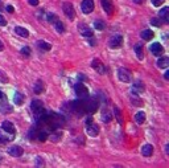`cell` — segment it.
Here are the masks:
<instances>
[{
  "label": "cell",
  "mask_w": 169,
  "mask_h": 168,
  "mask_svg": "<svg viewBox=\"0 0 169 168\" xmlns=\"http://www.w3.org/2000/svg\"><path fill=\"white\" fill-rule=\"evenodd\" d=\"M31 110H32V113L36 115V118H38L41 114H44L42 102L40 101V99H34V101H32V103H31Z\"/></svg>",
  "instance_id": "1"
},
{
  "label": "cell",
  "mask_w": 169,
  "mask_h": 168,
  "mask_svg": "<svg viewBox=\"0 0 169 168\" xmlns=\"http://www.w3.org/2000/svg\"><path fill=\"white\" fill-rule=\"evenodd\" d=\"M74 90H75V94H77V97L79 99H84V98H87V95H88V90H87V87L83 85V83H77V85L74 86Z\"/></svg>",
  "instance_id": "2"
},
{
  "label": "cell",
  "mask_w": 169,
  "mask_h": 168,
  "mask_svg": "<svg viewBox=\"0 0 169 168\" xmlns=\"http://www.w3.org/2000/svg\"><path fill=\"white\" fill-rule=\"evenodd\" d=\"M62 9H63V13H65L67 17H69V20H74L75 19V11H74V7L73 4L66 2L62 4Z\"/></svg>",
  "instance_id": "3"
},
{
  "label": "cell",
  "mask_w": 169,
  "mask_h": 168,
  "mask_svg": "<svg viewBox=\"0 0 169 168\" xmlns=\"http://www.w3.org/2000/svg\"><path fill=\"white\" fill-rule=\"evenodd\" d=\"M118 77L119 79L122 82H131V79H132V74H131V71L130 70H127L126 68H120V69L118 70Z\"/></svg>",
  "instance_id": "4"
},
{
  "label": "cell",
  "mask_w": 169,
  "mask_h": 168,
  "mask_svg": "<svg viewBox=\"0 0 169 168\" xmlns=\"http://www.w3.org/2000/svg\"><path fill=\"white\" fill-rule=\"evenodd\" d=\"M123 45V37L120 35H114L112 37L110 38V46L112 49H118Z\"/></svg>",
  "instance_id": "5"
},
{
  "label": "cell",
  "mask_w": 169,
  "mask_h": 168,
  "mask_svg": "<svg viewBox=\"0 0 169 168\" xmlns=\"http://www.w3.org/2000/svg\"><path fill=\"white\" fill-rule=\"evenodd\" d=\"M81 9L83 13H91L94 11V2L92 0H83L82 4H81Z\"/></svg>",
  "instance_id": "6"
},
{
  "label": "cell",
  "mask_w": 169,
  "mask_h": 168,
  "mask_svg": "<svg viewBox=\"0 0 169 168\" xmlns=\"http://www.w3.org/2000/svg\"><path fill=\"white\" fill-rule=\"evenodd\" d=\"M86 131H87V134L90 135V137H98L99 135V126L98 125H95V123H87L86 125Z\"/></svg>",
  "instance_id": "7"
},
{
  "label": "cell",
  "mask_w": 169,
  "mask_h": 168,
  "mask_svg": "<svg viewBox=\"0 0 169 168\" xmlns=\"http://www.w3.org/2000/svg\"><path fill=\"white\" fill-rule=\"evenodd\" d=\"M100 3H102V8H103V11L106 12V13L108 16H111L112 13H114V4H112L111 0H100Z\"/></svg>",
  "instance_id": "8"
},
{
  "label": "cell",
  "mask_w": 169,
  "mask_h": 168,
  "mask_svg": "<svg viewBox=\"0 0 169 168\" xmlns=\"http://www.w3.org/2000/svg\"><path fill=\"white\" fill-rule=\"evenodd\" d=\"M99 107V102L96 98H90L87 99V103H86V109L88 110V113H95Z\"/></svg>",
  "instance_id": "9"
},
{
  "label": "cell",
  "mask_w": 169,
  "mask_h": 168,
  "mask_svg": "<svg viewBox=\"0 0 169 168\" xmlns=\"http://www.w3.org/2000/svg\"><path fill=\"white\" fill-rule=\"evenodd\" d=\"M149 49H151V53L153 56H156V57H160V56L164 53V48H163L161 44H159V42H153L149 46Z\"/></svg>",
  "instance_id": "10"
},
{
  "label": "cell",
  "mask_w": 169,
  "mask_h": 168,
  "mask_svg": "<svg viewBox=\"0 0 169 168\" xmlns=\"http://www.w3.org/2000/svg\"><path fill=\"white\" fill-rule=\"evenodd\" d=\"M91 66H92V69L96 70L99 74H104V73H106V66H104L103 64L99 61V60H94V61L91 62Z\"/></svg>",
  "instance_id": "11"
},
{
  "label": "cell",
  "mask_w": 169,
  "mask_h": 168,
  "mask_svg": "<svg viewBox=\"0 0 169 168\" xmlns=\"http://www.w3.org/2000/svg\"><path fill=\"white\" fill-rule=\"evenodd\" d=\"M23 148L20 146H11L9 148H8V154L11 155V156H13V158H19V156H21L23 155Z\"/></svg>",
  "instance_id": "12"
},
{
  "label": "cell",
  "mask_w": 169,
  "mask_h": 168,
  "mask_svg": "<svg viewBox=\"0 0 169 168\" xmlns=\"http://www.w3.org/2000/svg\"><path fill=\"white\" fill-rule=\"evenodd\" d=\"M2 129H3V131H5L7 134H11V135H15V133H16V129H15L13 123H11V122H8V121L3 122Z\"/></svg>",
  "instance_id": "13"
},
{
  "label": "cell",
  "mask_w": 169,
  "mask_h": 168,
  "mask_svg": "<svg viewBox=\"0 0 169 168\" xmlns=\"http://www.w3.org/2000/svg\"><path fill=\"white\" fill-rule=\"evenodd\" d=\"M159 19L165 24L169 23V8L168 7H164L163 9L159 12Z\"/></svg>",
  "instance_id": "14"
},
{
  "label": "cell",
  "mask_w": 169,
  "mask_h": 168,
  "mask_svg": "<svg viewBox=\"0 0 169 168\" xmlns=\"http://www.w3.org/2000/svg\"><path fill=\"white\" fill-rule=\"evenodd\" d=\"M79 32H81V35L83 36V37H87V38H90V37H92V31L90 29V28H87L86 25H83V24H79Z\"/></svg>",
  "instance_id": "15"
},
{
  "label": "cell",
  "mask_w": 169,
  "mask_h": 168,
  "mask_svg": "<svg viewBox=\"0 0 169 168\" xmlns=\"http://www.w3.org/2000/svg\"><path fill=\"white\" fill-rule=\"evenodd\" d=\"M152 154H153V147H152L151 144H146L142 147V155L146 158H149L152 156Z\"/></svg>",
  "instance_id": "16"
},
{
  "label": "cell",
  "mask_w": 169,
  "mask_h": 168,
  "mask_svg": "<svg viewBox=\"0 0 169 168\" xmlns=\"http://www.w3.org/2000/svg\"><path fill=\"white\" fill-rule=\"evenodd\" d=\"M144 91V85L140 81H136L132 86V93L134 94H139V93H143Z\"/></svg>",
  "instance_id": "17"
},
{
  "label": "cell",
  "mask_w": 169,
  "mask_h": 168,
  "mask_svg": "<svg viewBox=\"0 0 169 168\" xmlns=\"http://www.w3.org/2000/svg\"><path fill=\"white\" fill-rule=\"evenodd\" d=\"M157 66H159V69H168V68H169V58H168V57H161V58H159Z\"/></svg>",
  "instance_id": "18"
},
{
  "label": "cell",
  "mask_w": 169,
  "mask_h": 168,
  "mask_svg": "<svg viewBox=\"0 0 169 168\" xmlns=\"http://www.w3.org/2000/svg\"><path fill=\"white\" fill-rule=\"evenodd\" d=\"M140 36H142L143 40H146V41H149V40L153 38V32H152L151 29H144L142 33H140Z\"/></svg>",
  "instance_id": "19"
},
{
  "label": "cell",
  "mask_w": 169,
  "mask_h": 168,
  "mask_svg": "<svg viewBox=\"0 0 169 168\" xmlns=\"http://www.w3.org/2000/svg\"><path fill=\"white\" fill-rule=\"evenodd\" d=\"M15 32H16V33H17L19 36L24 37V38L29 37V32H28L25 28H23V27H16V28H15Z\"/></svg>",
  "instance_id": "20"
},
{
  "label": "cell",
  "mask_w": 169,
  "mask_h": 168,
  "mask_svg": "<svg viewBox=\"0 0 169 168\" xmlns=\"http://www.w3.org/2000/svg\"><path fill=\"white\" fill-rule=\"evenodd\" d=\"M135 53H136V56H138L139 60H143V58H144L143 45H142V44H136V45H135Z\"/></svg>",
  "instance_id": "21"
},
{
  "label": "cell",
  "mask_w": 169,
  "mask_h": 168,
  "mask_svg": "<svg viewBox=\"0 0 169 168\" xmlns=\"http://www.w3.org/2000/svg\"><path fill=\"white\" fill-rule=\"evenodd\" d=\"M144 121H146V114H144L143 111H139V113L135 115V122L138 123V125H143Z\"/></svg>",
  "instance_id": "22"
},
{
  "label": "cell",
  "mask_w": 169,
  "mask_h": 168,
  "mask_svg": "<svg viewBox=\"0 0 169 168\" xmlns=\"http://www.w3.org/2000/svg\"><path fill=\"white\" fill-rule=\"evenodd\" d=\"M24 99H25V97H24V94L19 93V91L15 94V97H13L15 103H16V105H19V106H20V105H23V103H24Z\"/></svg>",
  "instance_id": "23"
},
{
  "label": "cell",
  "mask_w": 169,
  "mask_h": 168,
  "mask_svg": "<svg viewBox=\"0 0 169 168\" xmlns=\"http://www.w3.org/2000/svg\"><path fill=\"white\" fill-rule=\"evenodd\" d=\"M33 89H34V93H36V94H41L42 91H44V82L38 79V81L34 83V87H33Z\"/></svg>",
  "instance_id": "24"
},
{
  "label": "cell",
  "mask_w": 169,
  "mask_h": 168,
  "mask_svg": "<svg viewBox=\"0 0 169 168\" xmlns=\"http://www.w3.org/2000/svg\"><path fill=\"white\" fill-rule=\"evenodd\" d=\"M37 45H38V48L41 50H50V48H52V45L50 44H48V42H45V41H41V40H40V41H37Z\"/></svg>",
  "instance_id": "25"
},
{
  "label": "cell",
  "mask_w": 169,
  "mask_h": 168,
  "mask_svg": "<svg viewBox=\"0 0 169 168\" xmlns=\"http://www.w3.org/2000/svg\"><path fill=\"white\" fill-rule=\"evenodd\" d=\"M54 27H56V29H57L58 33H63V32H65V27H63V24L59 21V20L54 23Z\"/></svg>",
  "instance_id": "26"
},
{
  "label": "cell",
  "mask_w": 169,
  "mask_h": 168,
  "mask_svg": "<svg viewBox=\"0 0 169 168\" xmlns=\"http://www.w3.org/2000/svg\"><path fill=\"white\" fill-rule=\"evenodd\" d=\"M94 28L98 31H103L104 29V23L102 21V20H95L94 21Z\"/></svg>",
  "instance_id": "27"
},
{
  "label": "cell",
  "mask_w": 169,
  "mask_h": 168,
  "mask_svg": "<svg viewBox=\"0 0 169 168\" xmlns=\"http://www.w3.org/2000/svg\"><path fill=\"white\" fill-rule=\"evenodd\" d=\"M48 21H49L50 24H54L56 21H58V17H57V15L56 13H48Z\"/></svg>",
  "instance_id": "28"
},
{
  "label": "cell",
  "mask_w": 169,
  "mask_h": 168,
  "mask_svg": "<svg viewBox=\"0 0 169 168\" xmlns=\"http://www.w3.org/2000/svg\"><path fill=\"white\" fill-rule=\"evenodd\" d=\"M48 139V134H46V131H40L38 133V141H41V142H44V141H46Z\"/></svg>",
  "instance_id": "29"
},
{
  "label": "cell",
  "mask_w": 169,
  "mask_h": 168,
  "mask_svg": "<svg viewBox=\"0 0 169 168\" xmlns=\"http://www.w3.org/2000/svg\"><path fill=\"white\" fill-rule=\"evenodd\" d=\"M9 142V137H5L3 133H0V144H5Z\"/></svg>",
  "instance_id": "30"
},
{
  "label": "cell",
  "mask_w": 169,
  "mask_h": 168,
  "mask_svg": "<svg viewBox=\"0 0 169 168\" xmlns=\"http://www.w3.org/2000/svg\"><path fill=\"white\" fill-rule=\"evenodd\" d=\"M21 54H24L25 57H29V56H31V49H29V46H24V48H21Z\"/></svg>",
  "instance_id": "31"
},
{
  "label": "cell",
  "mask_w": 169,
  "mask_h": 168,
  "mask_svg": "<svg viewBox=\"0 0 169 168\" xmlns=\"http://www.w3.org/2000/svg\"><path fill=\"white\" fill-rule=\"evenodd\" d=\"M0 111H2L3 114H7V113H11L12 111V107L9 105H5V106H3V107H0Z\"/></svg>",
  "instance_id": "32"
},
{
  "label": "cell",
  "mask_w": 169,
  "mask_h": 168,
  "mask_svg": "<svg viewBox=\"0 0 169 168\" xmlns=\"http://www.w3.org/2000/svg\"><path fill=\"white\" fill-rule=\"evenodd\" d=\"M151 24H152V25H155V27H161V20L157 19V17H153L151 20Z\"/></svg>",
  "instance_id": "33"
},
{
  "label": "cell",
  "mask_w": 169,
  "mask_h": 168,
  "mask_svg": "<svg viewBox=\"0 0 169 168\" xmlns=\"http://www.w3.org/2000/svg\"><path fill=\"white\" fill-rule=\"evenodd\" d=\"M0 82H3V83L8 82V77H7V74L4 73V71H0Z\"/></svg>",
  "instance_id": "34"
},
{
  "label": "cell",
  "mask_w": 169,
  "mask_h": 168,
  "mask_svg": "<svg viewBox=\"0 0 169 168\" xmlns=\"http://www.w3.org/2000/svg\"><path fill=\"white\" fill-rule=\"evenodd\" d=\"M152 4H153L155 7H160V5H163L164 3H165V0H151Z\"/></svg>",
  "instance_id": "35"
},
{
  "label": "cell",
  "mask_w": 169,
  "mask_h": 168,
  "mask_svg": "<svg viewBox=\"0 0 169 168\" xmlns=\"http://www.w3.org/2000/svg\"><path fill=\"white\" fill-rule=\"evenodd\" d=\"M103 119H106V121H103V122H110L111 121V115H110V113H107V111H106V114H104L103 113Z\"/></svg>",
  "instance_id": "36"
},
{
  "label": "cell",
  "mask_w": 169,
  "mask_h": 168,
  "mask_svg": "<svg viewBox=\"0 0 169 168\" xmlns=\"http://www.w3.org/2000/svg\"><path fill=\"white\" fill-rule=\"evenodd\" d=\"M4 25H7V20L4 19L3 15H0V27H4Z\"/></svg>",
  "instance_id": "37"
},
{
  "label": "cell",
  "mask_w": 169,
  "mask_h": 168,
  "mask_svg": "<svg viewBox=\"0 0 169 168\" xmlns=\"http://www.w3.org/2000/svg\"><path fill=\"white\" fill-rule=\"evenodd\" d=\"M28 3H29L31 5H33V7H37L38 5V0H28Z\"/></svg>",
  "instance_id": "38"
},
{
  "label": "cell",
  "mask_w": 169,
  "mask_h": 168,
  "mask_svg": "<svg viewBox=\"0 0 169 168\" xmlns=\"http://www.w3.org/2000/svg\"><path fill=\"white\" fill-rule=\"evenodd\" d=\"M7 11H8V12H9V13H12V12H13V11H15V8H13V7H12V5H8V7H7Z\"/></svg>",
  "instance_id": "39"
},
{
  "label": "cell",
  "mask_w": 169,
  "mask_h": 168,
  "mask_svg": "<svg viewBox=\"0 0 169 168\" xmlns=\"http://www.w3.org/2000/svg\"><path fill=\"white\" fill-rule=\"evenodd\" d=\"M90 45H92V46L96 45V41H95V40H92V37H90Z\"/></svg>",
  "instance_id": "40"
},
{
  "label": "cell",
  "mask_w": 169,
  "mask_h": 168,
  "mask_svg": "<svg viewBox=\"0 0 169 168\" xmlns=\"http://www.w3.org/2000/svg\"><path fill=\"white\" fill-rule=\"evenodd\" d=\"M78 77H79V79H81V81H83V79H84V81H86V75H84V77H83V75H82V74H79V75H78Z\"/></svg>",
  "instance_id": "41"
},
{
  "label": "cell",
  "mask_w": 169,
  "mask_h": 168,
  "mask_svg": "<svg viewBox=\"0 0 169 168\" xmlns=\"http://www.w3.org/2000/svg\"><path fill=\"white\" fill-rule=\"evenodd\" d=\"M134 2H135L136 4H143V3H144V0H134Z\"/></svg>",
  "instance_id": "42"
},
{
  "label": "cell",
  "mask_w": 169,
  "mask_h": 168,
  "mask_svg": "<svg viewBox=\"0 0 169 168\" xmlns=\"http://www.w3.org/2000/svg\"><path fill=\"white\" fill-rule=\"evenodd\" d=\"M164 77H165V79H169V71H165V74H164Z\"/></svg>",
  "instance_id": "43"
},
{
  "label": "cell",
  "mask_w": 169,
  "mask_h": 168,
  "mask_svg": "<svg viewBox=\"0 0 169 168\" xmlns=\"http://www.w3.org/2000/svg\"><path fill=\"white\" fill-rule=\"evenodd\" d=\"M3 49H4V45H3V42L0 41V50H3Z\"/></svg>",
  "instance_id": "44"
},
{
  "label": "cell",
  "mask_w": 169,
  "mask_h": 168,
  "mask_svg": "<svg viewBox=\"0 0 169 168\" xmlns=\"http://www.w3.org/2000/svg\"><path fill=\"white\" fill-rule=\"evenodd\" d=\"M91 121H92V119H91V118H87V121H86V125H87V123H90Z\"/></svg>",
  "instance_id": "45"
},
{
  "label": "cell",
  "mask_w": 169,
  "mask_h": 168,
  "mask_svg": "<svg viewBox=\"0 0 169 168\" xmlns=\"http://www.w3.org/2000/svg\"><path fill=\"white\" fill-rule=\"evenodd\" d=\"M2 9H3V3L0 2V11H2Z\"/></svg>",
  "instance_id": "46"
},
{
  "label": "cell",
  "mask_w": 169,
  "mask_h": 168,
  "mask_svg": "<svg viewBox=\"0 0 169 168\" xmlns=\"http://www.w3.org/2000/svg\"><path fill=\"white\" fill-rule=\"evenodd\" d=\"M3 97V94H2V91H0V98H2Z\"/></svg>",
  "instance_id": "47"
}]
</instances>
